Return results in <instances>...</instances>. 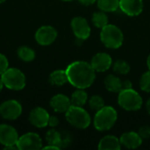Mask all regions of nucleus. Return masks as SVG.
I'll list each match as a JSON object with an SVG mask.
<instances>
[{"mask_svg":"<svg viewBox=\"0 0 150 150\" xmlns=\"http://www.w3.org/2000/svg\"><path fill=\"white\" fill-rule=\"evenodd\" d=\"M66 73L68 82L77 89H86L91 86L96 78V71L91 63L77 61L70 63L67 69Z\"/></svg>","mask_w":150,"mask_h":150,"instance_id":"nucleus-1","label":"nucleus"},{"mask_svg":"<svg viewBox=\"0 0 150 150\" xmlns=\"http://www.w3.org/2000/svg\"><path fill=\"white\" fill-rule=\"evenodd\" d=\"M117 119L118 113L112 106H104L94 117V127L98 131H108L114 126Z\"/></svg>","mask_w":150,"mask_h":150,"instance_id":"nucleus-2","label":"nucleus"},{"mask_svg":"<svg viewBox=\"0 0 150 150\" xmlns=\"http://www.w3.org/2000/svg\"><path fill=\"white\" fill-rule=\"evenodd\" d=\"M100 40L106 47L116 49L122 46L124 35L118 26L108 24L101 29Z\"/></svg>","mask_w":150,"mask_h":150,"instance_id":"nucleus-3","label":"nucleus"},{"mask_svg":"<svg viewBox=\"0 0 150 150\" xmlns=\"http://www.w3.org/2000/svg\"><path fill=\"white\" fill-rule=\"evenodd\" d=\"M118 103L120 107L126 111H138L142 105V98L141 95L133 90V88L122 90L119 92Z\"/></svg>","mask_w":150,"mask_h":150,"instance_id":"nucleus-4","label":"nucleus"},{"mask_svg":"<svg viewBox=\"0 0 150 150\" xmlns=\"http://www.w3.org/2000/svg\"><path fill=\"white\" fill-rule=\"evenodd\" d=\"M65 116L67 121L78 129H85L91 124V116L81 106L71 105L66 112Z\"/></svg>","mask_w":150,"mask_h":150,"instance_id":"nucleus-5","label":"nucleus"},{"mask_svg":"<svg viewBox=\"0 0 150 150\" xmlns=\"http://www.w3.org/2000/svg\"><path fill=\"white\" fill-rule=\"evenodd\" d=\"M1 79L4 86L12 91H20L25 86V76L18 69H8L1 75Z\"/></svg>","mask_w":150,"mask_h":150,"instance_id":"nucleus-6","label":"nucleus"},{"mask_svg":"<svg viewBox=\"0 0 150 150\" xmlns=\"http://www.w3.org/2000/svg\"><path fill=\"white\" fill-rule=\"evenodd\" d=\"M16 145L18 149L38 150L42 149V140L38 134L27 133L18 138Z\"/></svg>","mask_w":150,"mask_h":150,"instance_id":"nucleus-7","label":"nucleus"},{"mask_svg":"<svg viewBox=\"0 0 150 150\" xmlns=\"http://www.w3.org/2000/svg\"><path fill=\"white\" fill-rule=\"evenodd\" d=\"M22 113V106L16 100H7L0 105V115L8 120L18 119Z\"/></svg>","mask_w":150,"mask_h":150,"instance_id":"nucleus-8","label":"nucleus"},{"mask_svg":"<svg viewBox=\"0 0 150 150\" xmlns=\"http://www.w3.org/2000/svg\"><path fill=\"white\" fill-rule=\"evenodd\" d=\"M71 28L75 36L79 40H87L91 35L90 25L83 17L74 18L71 21Z\"/></svg>","mask_w":150,"mask_h":150,"instance_id":"nucleus-9","label":"nucleus"},{"mask_svg":"<svg viewBox=\"0 0 150 150\" xmlns=\"http://www.w3.org/2000/svg\"><path fill=\"white\" fill-rule=\"evenodd\" d=\"M56 38L57 31L50 25H43L40 27L35 33V40L41 46L51 45Z\"/></svg>","mask_w":150,"mask_h":150,"instance_id":"nucleus-10","label":"nucleus"},{"mask_svg":"<svg viewBox=\"0 0 150 150\" xmlns=\"http://www.w3.org/2000/svg\"><path fill=\"white\" fill-rule=\"evenodd\" d=\"M18 134L16 129L6 124L0 125V143L6 146H17V142L18 140Z\"/></svg>","mask_w":150,"mask_h":150,"instance_id":"nucleus-11","label":"nucleus"},{"mask_svg":"<svg viewBox=\"0 0 150 150\" xmlns=\"http://www.w3.org/2000/svg\"><path fill=\"white\" fill-rule=\"evenodd\" d=\"M50 115L42 107H36L33 109L29 115V120L31 124L36 127L42 128L48 125V120Z\"/></svg>","mask_w":150,"mask_h":150,"instance_id":"nucleus-12","label":"nucleus"},{"mask_svg":"<svg viewBox=\"0 0 150 150\" xmlns=\"http://www.w3.org/2000/svg\"><path fill=\"white\" fill-rule=\"evenodd\" d=\"M112 64V57L106 53L96 54L91 62V65L96 72H105L110 69Z\"/></svg>","mask_w":150,"mask_h":150,"instance_id":"nucleus-13","label":"nucleus"},{"mask_svg":"<svg viewBox=\"0 0 150 150\" xmlns=\"http://www.w3.org/2000/svg\"><path fill=\"white\" fill-rule=\"evenodd\" d=\"M120 8L127 15L134 17L142 12V0H120Z\"/></svg>","mask_w":150,"mask_h":150,"instance_id":"nucleus-14","label":"nucleus"},{"mask_svg":"<svg viewBox=\"0 0 150 150\" xmlns=\"http://www.w3.org/2000/svg\"><path fill=\"white\" fill-rule=\"evenodd\" d=\"M120 144L127 149H137L142 143V138L138 133L135 132H127L123 134L120 138Z\"/></svg>","mask_w":150,"mask_h":150,"instance_id":"nucleus-15","label":"nucleus"},{"mask_svg":"<svg viewBox=\"0 0 150 150\" xmlns=\"http://www.w3.org/2000/svg\"><path fill=\"white\" fill-rule=\"evenodd\" d=\"M50 105L56 112H66L71 106V101L66 95L57 94L51 98Z\"/></svg>","mask_w":150,"mask_h":150,"instance_id":"nucleus-16","label":"nucleus"},{"mask_svg":"<svg viewBox=\"0 0 150 150\" xmlns=\"http://www.w3.org/2000/svg\"><path fill=\"white\" fill-rule=\"evenodd\" d=\"M98 148L100 150H120L121 144L120 139L117 137L113 135H106L100 140Z\"/></svg>","mask_w":150,"mask_h":150,"instance_id":"nucleus-17","label":"nucleus"},{"mask_svg":"<svg viewBox=\"0 0 150 150\" xmlns=\"http://www.w3.org/2000/svg\"><path fill=\"white\" fill-rule=\"evenodd\" d=\"M105 86L111 92H120L122 90V81L114 75H108L105 79Z\"/></svg>","mask_w":150,"mask_h":150,"instance_id":"nucleus-18","label":"nucleus"},{"mask_svg":"<svg viewBox=\"0 0 150 150\" xmlns=\"http://www.w3.org/2000/svg\"><path fill=\"white\" fill-rule=\"evenodd\" d=\"M49 82L53 85H57V86H62L68 82V76L66 70L62 69H57L54 70L50 74L49 76Z\"/></svg>","mask_w":150,"mask_h":150,"instance_id":"nucleus-19","label":"nucleus"},{"mask_svg":"<svg viewBox=\"0 0 150 150\" xmlns=\"http://www.w3.org/2000/svg\"><path fill=\"white\" fill-rule=\"evenodd\" d=\"M88 99L87 93L83 91V89H77L76 91H74L71 95V105L75 106H81L83 107Z\"/></svg>","mask_w":150,"mask_h":150,"instance_id":"nucleus-20","label":"nucleus"},{"mask_svg":"<svg viewBox=\"0 0 150 150\" xmlns=\"http://www.w3.org/2000/svg\"><path fill=\"white\" fill-rule=\"evenodd\" d=\"M98 7L105 12H112L120 7V0H98Z\"/></svg>","mask_w":150,"mask_h":150,"instance_id":"nucleus-21","label":"nucleus"},{"mask_svg":"<svg viewBox=\"0 0 150 150\" xmlns=\"http://www.w3.org/2000/svg\"><path fill=\"white\" fill-rule=\"evenodd\" d=\"M46 140L49 145H54V146L59 147L60 149L63 142L61 134L59 132H57L55 129H50L47 132Z\"/></svg>","mask_w":150,"mask_h":150,"instance_id":"nucleus-22","label":"nucleus"},{"mask_svg":"<svg viewBox=\"0 0 150 150\" xmlns=\"http://www.w3.org/2000/svg\"><path fill=\"white\" fill-rule=\"evenodd\" d=\"M92 22L96 27L102 29L104 26L108 25V17L103 11H97L92 15Z\"/></svg>","mask_w":150,"mask_h":150,"instance_id":"nucleus-23","label":"nucleus"},{"mask_svg":"<svg viewBox=\"0 0 150 150\" xmlns=\"http://www.w3.org/2000/svg\"><path fill=\"white\" fill-rule=\"evenodd\" d=\"M18 56L24 62H32L35 58V52L28 47H20L18 49Z\"/></svg>","mask_w":150,"mask_h":150,"instance_id":"nucleus-24","label":"nucleus"},{"mask_svg":"<svg viewBox=\"0 0 150 150\" xmlns=\"http://www.w3.org/2000/svg\"><path fill=\"white\" fill-rule=\"evenodd\" d=\"M113 70L120 75H127L130 71V65L124 60H117L113 63Z\"/></svg>","mask_w":150,"mask_h":150,"instance_id":"nucleus-25","label":"nucleus"},{"mask_svg":"<svg viewBox=\"0 0 150 150\" xmlns=\"http://www.w3.org/2000/svg\"><path fill=\"white\" fill-rule=\"evenodd\" d=\"M89 105L91 110L98 112V110H100L102 107L105 106V101L103 98H101L100 96L95 95V96H92L91 99L89 100Z\"/></svg>","mask_w":150,"mask_h":150,"instance_id":"nucleus-26","label":"nucleus"},{"mask_svg":"<svg viewBox=\"0 0 150 150\" xmlns=\"http://www.w3.org/2000/svg\"><path fill=\"white\" fill-rule=\"evenodd\" d=\"M141 89L145 92H150V70L145 72L140 80Z\"/></svg>","mask_w":150,"mask_h":150,"instance_id":"nucleus-27","label":"nucleus"},{"mask_svg":"<svg viewBox=\"0 0 150 150\" xmlns=\"http://www.w3.org/2000/svg\"><path fill=\"white\" fill-rule=\"evenodd\" d=\"M9 62L5 55L3 54H0V76L4 73L9 68Z\"/></svg>","mask_w":150,"mask_h":150,"instance_id":"nucleus-28","label":"nucleus"},{"mask_svg":"<svg viewBox=\"0 0 150 150\" xmlns=\"http://www.w3.org/2000/svg\"><path fill=\"white\" fill-rule=\"evenodd\" d=\"M138 134H140V136L143 139H148L150 137V127L149 126H144L140 128Z\"/></svg>","mask_w":150,"mask_h":150,"instance_id":"nucleus-29","label":"nucleus"},{"mask_svg":"<svg viewBox=\"0 0 150 150\" xmlns=\"http://www.w3.org/2000/svg\"><path fill=\"white\" fill-rule=\"evenodd\" d=\"M59 124V120L57 117L55 116H50L49 117V120H48V125L52 127H54L56 126H58Z\"/></svg>","mask_w":150,"mask_h":150,"instance_id":"nucleus-30","label":"nucleus"},{"mask_svg":"<svg viewBox=\"0 0 150 150\" xmlns=\"http://www.w3.org/2000/svg\"><path fill=\"white\" fill-rule=\"evenodd\" d=\"M133 84L130 81L126 80V81H122V90H126V89H130L132 88ZM121 90V91H122Z\"/></svg>","mask_w":150,"mask_h":150,"instance_id":"nucleus-31","label":"nucleus"},{"mask_svg":"<svg viewBox=\"0 0 150 150\" xmlns=\"http://www.w3.org/2000/svg\"><path fill=\"white\" fill-rule=\"evenodd\" d=\"M81 4H84V5H91V4H94L96 1H98V0H78Z\"/></svg>","mask_w":150,"mask_h":150,"instance_id":"nucleus-32","label":"nucleus"},{"mask_svg":"<svg viewBox=\"0 0 150 150\" xmlns=\"http://www.w3.org/2000/svg\"><path fill=\"white\" fill-rule=\"evenodd\" d=\"M43 149H54V150H58L60 149V148L59 147H56V146H54V145H47V147H44V148H42Z\"/></svg>","mask_w":150,"mask_h":150,"instance_id":"nucleus-33","label":"nucleus"},{"mask_svg":"<svg viewBox=\"0 0 150 150\" xmlns=\"http://www.w3.org/2000/svg\"><path fill=\"white\" fill-rule=\"evenodd\" d=\"M146 109H147L148 112L150 114V98L148 100V102L146 104Z\"/></svg>","mask_w":150,"mask_h":150,"instance_id":"nucleus-34","label":"nucleus"},{"mask_svg":"<svg viewBox=\"0 0 150 150\" xmlns=\"http://www.w3.org/2000/svg\"><path fill=\"white\" fill-rule=\"evenodd\" d=\"M4 83H3V81H2V79L0 78V91L3 90V88H4Z\"/></svg>","mask_w":150,"mask_h":150,"instance_id":"nucleus-35","label":"nucleus"},{"mask_svg":"<svg viewBox=\"0 0 150 150\" xmlns=\"http://www.w3.org/2000/svg\"><path fill=\"white\" fill-rule=\"evenodd\" d=\"M147 64H148V67H149V69L150 70V54L148 57V60H147Z\"/></svg>","mask_w":150,"mask_h":150,"instance_id":"nucleus-36","label":"nucleus"},{"mask_svg":"<svg viewBox=\"0 0 150 150\" xmlns=\"http://www.w3.org/2000/svg\"><path fill=\"white\" fill-rule=\"evenodd\" d=\"M5 0H0V4H3Z\"/></svg>","mask_w":150,"mask_h":150,"instance_id":"nucleus-37","label":"nucleus"},{"mask_svg":"<svg viewBox=\"0 0 150 150\" xmlns=\"http://www.w3.org/2000/svg\"><path fill=\"white\" fill-rule=\"evenodd\" d=\"M62 1H71V0H62Z\"/></svg>","mask_w":150,"mask_h":150,"instance_id":"nucleus-38","label":"nucleus"}]
</instances>
